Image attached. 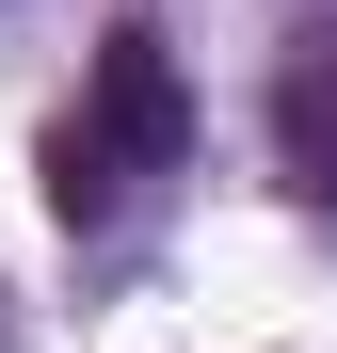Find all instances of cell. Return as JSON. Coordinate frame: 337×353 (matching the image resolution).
<instances>
[{
	"instance_id": "obj_3",
	"label": "cell",
	"mask_w": 337,
	"mask_h": 353,
	"mask_svg": "<svg viewBox=\"0 0 337 353\" xmlns=\"http://www.w3.org/2000/svg\"><path fill=\"white\" fill-rule=\"evenodd\" d=\"M48 209H65V225H112V209H129V161H112V145L81 129V112L48 129Z\"/></svg>"
},
{
	"instance_id": "obj_1",
	"label": "cell",
	"mask_w": 337,
	"mask_h": 353,
	"mask_svg": "<svg viewBox=\"0 0 337 353\" xmlns=\"http://www.w3.org/2000/svg\"><path fill=\"white\" fill-rule=\"evenodd\" d=\"M81 129L129 161V176H161V161L193 145V81H177V48H161V32H112V48H96V112H81Z\"/></svg>"
},
{
	"instance_id": "obj_2",
	"label": "cell",
	"mask_w": 337,
	"mask_h": 353,
	"mask_svg": "<svg viewBox=\"0 0 337 353\" xmlns=\"http://www.w3.org/2000/svg\"><path fill=\"white\" fill-rule=\"evenodd\" d=\"M273 112H289V176L337 209V32H305V65H289V97H273Z\"/></svg>"
}]
</instances>
